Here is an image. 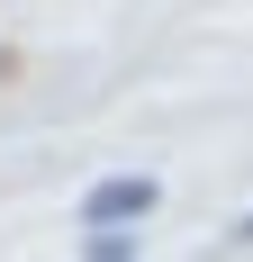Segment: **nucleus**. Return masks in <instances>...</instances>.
Segmentation results:
<instances>
[{
  "label": "nucleus",
  "instance_id": "nucleus-2",
  "mask_svg": "<svg viewBox=\"0 0 253 262\" xmlns=\"http://www.w3.org/2000/svg\"><path fill=\"white\" fill-rule=\"evenodd\" d=\"M81 253H91V262H136V235H126V226H91V235H81Z\"/></svg>",
  "mask_w": 253,
  "mask_h": 262
},
{
  "label": "nucleus",
  "instance_id": "nucleus-1",
  "mask_svg": "<svg viewBox=\"0 0 253 262\" xmlns=\"http://www.w3.org/2000/svg\"><path fill=\"white\" fill-rule=\"evenodd\" d=\"M154 199H163L154 172H109V181H91V199H81V226H136V217H154Z\"/></svg>",
  "mask_w": 253,
  "mask_h": 262
},
{
  "label": "nucleus",
  "instance_id": "nucleus-3",
  "mask_svg": "<svg viewBox=\"0 0 253 262\" xmlns=\"http://www.w3.org/2000/svg\"><path fill=\"white\" fill-rule=\"evenodd\" d=\"M226 244H244V253H253V208H244V217H235V235H226Z\"/></svg>",
  "mask_w": 253,
  "mask_h": 262
}]
</instances>
